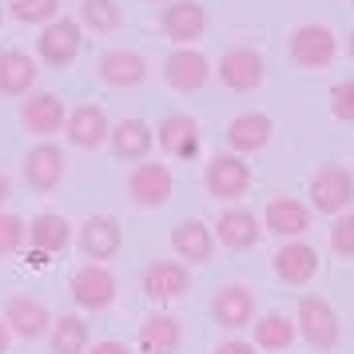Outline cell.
<instances>
[{"mask_svg":"<svg viewBox=\"0 0 354 354\" xmlns=\"http://www.w3.org/2000/svg\"><path fill=\"white\" fill-rule=\"evenodd\" d=\"M310 211L319 215H342V211L354 207V176L342 167V163H326L310 176Z\"/></svg>","mask_w":354,"mask_h":354,"instance_id":"obj_1","label":"cell"},{"mask_svg":"<svg viewBox=\"0 0 354 354\" xmlns=\"http://www.w3.org/2000/svg\"><path fill=\"white\" fill-rule=\"evenodd\" d=\"M295 326H299V335H303L315 351H330V346H338V338H342L338 310L326 303V299H319V295H306L303 303H299Z\"/></svg>","mask_w":354,"mask_h":354,"instance_id":"obj_2","label":"cell"},{"mask_svg":"<svg viewBox=\"0 0 354 354\" xmlns=\"http://www.w3.org/2000/svg\"><path fill=\"white\" fill-rule=\"evenodd\" d=\"M171 192H176V179H171V167H167V163L140 160L136 167H131L128 195H131V203H136V207L156 211V207H163V203L171 199Z\"/></svg>","mask_w":354,"mask_h":354,"instance_id":"obj_3","label":"cell"},{"mask_svg":"<svg viewBox=\"0 0 354 354\" xmlns=\"http://www.w3.org/2000/svg\"><path fill=\"white\" fill-rule=\"evenodd\" d=\"M203 183H207V192L215 199L231 203V199H243V195L251 192V167L235 151H219V156H211L207 171H203Z\"/></svg>","mask_w":354,"mask_h":354,"instance_id":"obj_4","label":"cell"},{"mask_svg":"<svg viewBox=\"0 0 354 354\" xmlns=\"http://www.w3.org/2000/svg\"><path fill=\"white\" fill-rule=\"evenodd\" d=\"M80 20H68V17H56L52 24H44V32L36 36V52L48 68H68L76 56H80Z\"/></svg>","mask_w":354,"mask_h":354,"instance_id":"obj_5","label":"cell"},{"mask_svg":"<svg viewBox=\"0 0 354 354\" xmlns=\"http://www.w3.org/2000/svg\"><path fill=\"white\" fill-rule=\"evenodd\" d=\"M287 52L299 68H326L338 56V40L326 24H299L290 32Z\"/></svg>","mask_w":354,"mask_h":354,"instance_id":"obj_6","label":"cell"},{"mask_svg":"<svg viewBox=\"0 0 354 354\" xmlns=\"http://www.w3.org/2000/svg\"><path fill=\"white\" fill-rule=\"evenodd\" d=\"M72 299L80 310H108L115 303V274L104 263H84L72 274Z\"/></svg>","mask_w":354,"mask_h":354,"instance_id":"obj_7","label":"cell"},{"mask_svg":"<svg viewBox=\"0 0 354 354\" xmlns=\"http://www.w3.org/2000/svg\"><path fill=\"white\" fill-rule=\"evenodd\" d=\"M140 287H144V295L151 303H171V299H183L192 290V271L179 259H160V263H151L144 271Z\"/></svg>","mask_w":354,"mask_h":354,"instance_id":"obj_8","label":"cell"},{"mask_svg":"<svg viewBox=\"0 0 354 354\" xmlns=\"http://www.w3.org/2000/svg\"><path fill=\"white\" fill-rule=\"evenodd\" d=\"M267 80V60L255 48H231L219 60V84L231 92H255Z\"/></svg>","mask_w":354,"mask_h":354,"instance_id":"obj_9","label":"cell"},{"mask_svg":"<svg viewBox=\"0 0 354 354\" xmlns=\"http://www.w3.org/2000/svg\"><path fill=\"white\" fill-rule=\"evenodd\" d=\"M76 243H80V251L88 259L104 263V259L120 255V247H124V227H120L115 215H88L84 227H80V235H76Z\"/></svg>","mask_w":354,"mask_h":354,"instance_id":"obj_10","label":"cell"},{"mask_svg":"<svg viewBox=\"0 0 354 354\" xmlns=\"http://www.w3.org/2000/svg\"><path fill=\"white\" fill-rule=\"evenodd\" d=\"M160 28L176 44H192V40L207 32V8L199 0H171L160 12Z\"/></svg>","mask_w":354,"mask_h":354,"instance_id":"obj_11","label":"cell"},{"mask_svg":"<svg viewBox=\"0 0 354 354\" xmlns=\"http://www.w3.org/2000/svg\"><path fill=\"white\" fill-rule=\"evenodd\" d=\"M211 319L219 322L223 330H243L255 322V295L243 287V283H227L215 290L211 299Z\"/></svg>","mask_w":354,"mask_h":354,"instance_id":"obj_12","label":"cell"},{"mask_svg":"<svg viewBox=\"0 0 354 354\" xmlns=\"http://www.w3.org/2000/svg\"><path fill=\"white\" fill-rule=\"evenodd\" d=\"M274 274H279L287 287H306V283L319 274V251L303 239H287L274 251Z\"/></svg>","mask_w":354,"mask_h":354,"instance_id":"obj_13","label":"cell"},{"mask_svg":"<svg viewBox=\"0 0 354 354\" xmlns=\"http://www.w3.org/2000/svg\"><path fill=\"white\" fill-rule=\"evenodd\" d=\"M4 322H8L12 335L36 342V338L48 335L52 315H48V306L40 303V299H32V295H12V299L4 303Z\"/></svg>","mask_w":354,"mask_h":354,"instance_id":"obj_14","label":"cell"},{"mask_svg":"<svg viewBox=\"0 0 354 354\" xmlns=\"http://www.w3.org/2000/svg\"><path fill=\"white\" fill-rule=\"evenodd\" d=\"M64 131H68V144L72 147H84V151H92V147L108 144V112L96 108V104H80V108H72L64 115Z\"/></svg>","mask_w":354,"mask_h":354,"instance_id":"obj_15","label":"cell"},{"mask_svg":"<svg viewBox=\"0 0 354 354\" xmlns=\"http://www.w3.org/2000/svg\"><path fill=\"white\" fill-rule=\"evenodd\" d=\"M263 235V223H259L255 211L247 207H227L219 219H215V243L227 247V251H251Z\"/></svg>","mask_w":354,"mask_h":354,"instance_id":"obj_16","label":"cell"},{"mask_svg":"<svg viewBox=\"0 0 354 354\" xmlns=\"http://www.w3.org/2000/svg\"><path fill=\"white\" fill-rule=\"evenodd\" d=\"M207 76H211L207 56L195 52V48H179L163 60V80H167V88H176V92H199L207 84Z\"/></svg>","mask_w":354,"mask_h":354,"instance_id":"obj_17","label":"cell"},{"mask_svg":"<svg viewBox=\"0 0 354 354\" xmlns=\"http://www.w3.org/2000/svg\"><path fill=\"white\" fill-rule=\"evenodd\" d=\"M64 151L56 144H40L24 156V183L32 192H56L60 179H64Z\"/></svg>","mask_w":354,"mask_h":354,"instance_id":"obj_18","label":"cell"},{"mask_svg":"<svg viewBox=\"0 0 354 354\" xmlns=\"http://www.w3.org/2000/svg\"><path fill=\"white\" fill-rule=\"evenodd\" d=\"M96 76L108 84V88H136V84L147 80V60L131 48H112V52L100 56Z\"/></svg>","mask_w":354,"mask_h":354,"instance_id":"obj_19","label":"cell"},{"mask_svg":"<svg viewBox=\"0 0 354 354\" xmlns=\"http://www.w3.org/2000/svg\"><path fill=\"white\" fill-rule=\"evenodd\" d=\"M310 215H315V211L306 207L303 199L279 195V199H271L267 211H263V227L274 231V235H283V239H299V235L310 231Z\"/></svg>","mask_w":354,"mask_h":354,"instance_id":"obj_20","label":"cell"},{"mask_svg":"<svg viewBox=\"0 0 354 354\" xmlns=\"http://www.w3.org/2000/svg\"><path fill=\"white\" fill-rule=\"evenodd\" d=\"M271 115L263 112H243L235 115L231 124H227V144H231V151L235 156H251V151H263V147L271 144Z\"/></svg>","mask_w":354,"mask_h":354,"instance_id":"obj_21","label":"cell"},{"mask_svg":"<svg viewBox=\"0 0 354 354\" xmlns=\"http://www.w3.org/2000/svg\"><path fill=\"white\" fill-rule=\"evenodd\" d=\"M215 231H211L203 219H183V223H176V231H171V251H176L183 263H211V255H215Z\"/></svg>","mask_w":354,"mask_h":354,"instance_id":"obj_22","label":"cell"},{"mask_svg":"<svg viewBox=\"0 0 354 354\" xmlns=\"http://www.w3.org/2000/svg\"><path fill=\"white\" fill-rule=\"evenodd\" d=\"M160 147L171 160H195L199 156V124L183 112L163 115L160 120Z\"/></svg>","mask_w":354,"mask_h":354,"instance_id":"obj_23","label":"cell"},{"mask_svg":"<svg viewBox=\"0 0 354 354\" xmlns=\"http://www.w3.org/2000/svg\"><path fill=\"white\" fill-rule=\"evenodd\" d=\"M20 120L36 136H56V131L64 128V100L56 96V92H32L20 104Z\"/></svg>","mask_w":354,"mask_h":354,"instance_id":"obj_24","label":"cell"},{"mask_svg":"<svg viewBox=\"0 0 354 354\" xmlns=\"http://www.w3.org/2000/svg\"><path fill=\"white\" fill-rule=\"evenodd\" d=\"M108 144H112L115 160L140 163V160H147V151L156 144V131L147 128L144 120H120V124L108 131Z\"/></svg>","mask_w":354,"mask_h":354,"instance_id":"obj_25","label":"cell"},{"mask_svg":"<svg viewBox=\"0 0 354 354\" xmlns=\"http://www.w3.org/2000/svg\"><path fill=\"white\" fill-rule=\"evenodd\" d=\"M36 76H40V68L28 52H0V96H28L36 88Z\"/></svg>","mask_w":354,"mask_h":354,"instance_id":"obj_26","label":"cell"},{"mask_svg":"<svg viewBox=\"0 0 354 354\" xmlns=\"http://www.w3.org/2000/svg\"><path fill=\"white\" fill-rule=\"evenodd\" d=\"M28 239H32V251L40 255L36 263H44V255H60L72 243V223L64 215H56V211H40L32 219V227H28Z\"/></svg>","mask_w":354,"mask_h":354,"instance_id":"obj_27","label":"cell"},{"mask_svg":"<svg viewBox=\"0 0 354 354\" xmlns=\"http://www.w3.org/2000/svg\"><path fill=\"white\" fill-rule=\"evenodd\" d=\"M183 346V326L176 315H147L140 322V351L144 354H176Z\"/></svg>","mask_w":354,"mask_h":354,"instance_id":"obj_28","label":"cell"},{"mask_svg":"<svg viewBox=\"0 0 354 354\" xmlns=\"http://www.w3.org/2000/svg\"><path fill=\"white\" fill-rule=\"evenodd\" d=\"M251 330H255V351H290L295 346V338H299V326H295V319L290 315H279V310H271V315H263V319L251 322Z\"/></svg>","mask_w":354,"mask_h":354,"instance_id":"obj_29","label":"cell"},{"mask_svg":"<svg viewBox=\"0 0 354 354\" xmlns=\"http://www.w3.org/2000/svg\"><path fill=\"white\" fill-rule=\"evenodd\" d=\"M48 330H52L48 335L52 354H84L88 351V322L80 315H60Z\"/></svg>","mask_w":354,"mask_h":354,"instance_id":"obj_30","label":"cell"},{"mask_svg":"<svg viewBox=\"0 0 354 354\" xmlns=\"http://www.w3.org/2000/svg\"><path fill=\"white\" fill-rule=\"evenodd\" d=\"M80 24L96 32H115L124 24V8L115 0H80Z\"/></svg>","mask_w":354,"mask_h":354,"instance_id":"obj_31","label":"cell"},{"mask_svg":"<svg viewBox=\"0 0 354 354\" xmlns=\"http://www.w3.org/2000/svg\"><path fill=\"white\" fill-rule=\"evenodd\" d=\"M8 17L20 24H52L60 17V0H8Z\"/></svg>","mask_w":354,"mask_h":354,"instance_id":"obj_32","label":"cell"},{"mask_svg":"<svg viewBox=\"0 0 354 354\" xmlns=\"http://www.w3.org/2000/svg\"><path fill=\"white\" fill-rule=\"evenodd\" d=\"M28 239V223L20 219V215H8V211H0V259L4 255H17L20 247Z\"/></svg>","mask_w":354,"mask_h":354,"instance_id":"obj_33","label":"cell"},{"mask_svg":"<svg viewBox=\"0 0 354 354\" xmlns=\"http://www.w3.org/2000/svg\"><path fill=\"white\" fill-rule=\"evenodd\" d=\"M330 251L342 255V259H354V211L335 215V227H330Z\"/></svg>","mask_w":354,"mask_h":354,"instance_id":"obj_34","label":"cell"},{"mask_svg":"<svg viewBox=\"0 0 354 354\" xmlns=\"http://www.w3.org/2000/svg\"><path fill=\"white\" fill-rule=\"evenodd\" d=\"M330 112H335V120H342V124H354V80L335 84V92H330Z\"/></svg>","mask_w":354,"mask_h":354,"instance_id":"obj_35","label":"cell"},{"mask_svg":"<svg viewBox=\"0 0 354 354\" xmlns=\"http://www.w3.org/2000/svg\"><path fill=\"white\" fill-rule=\"evenodd\" d=\"M215 354H259V351H255V342H247V338H223L215 346Z\"/></svg>","mask_w":354,"mask_h":354,"instance_id":"obj_36","label":"cell"},{"mask_svg":"<svg viewBox=\"0 0 354 354\" xmlns=\"http://www.w3.org/2000/svg\"><path fill=\"white\" fill-rule=\"evenodd\" d=\"M84 354H131L128 342H115V338H108V342H96V346H88Z\"/></svg>","mask_w":354,"mask_h":354,"instance_id":"obj_37","label":"cell"},{"mask_svg":"<svg viewBox=\"0 0 354 354\" xmlns=\"http://www.w3.org/2000/svg\"><path fill=\"white\" fill-rule=\"evenodd\" d=\"M8 195H12V183H8V176H4V171H0V207L8 203Z\"/></svg>","mask_w":354,"mask_h":354,"instance_id":"obj_38","label":"cell"},{"mask_svg":"<svg viewBox=\"0 0 354 354\" xmlns=\"http://www.w3.org/2000/svg\"><path fill=\"white\" fill-rule=\"evenodd\" d=\"M8 342H12V330H8V322L0 319V354L8 351Z\"/></svg>","mask_w":354,"mask_h":354,"instance_id":"obj_39","label":"cell"},{"mask_svg":"<svg viewBox=\"0 0 354 354\" xmlns=\"http://www.w3.org/2000/svg\"><path fill=\"white\" fill-rule=\"evenodd\" d=\"M351 56H354V32H351Z\"/></svg>","mask_w":354,"mask_h":354,"instance_id":"obj_40","label":"cell"},{"mask_svg":"<svg viewBox=\"0 0 354 354\" xmlns=\"http://www.w3.org/2000/svg\"><path fill=\"white\" fill-rule=\"evenodd\" d=\"M0 20H4V4H0Z\"/></svg>","mask_w":354,"mask_h":354,"instance_id":"obj_41","label":"cell"},{"mask_svg":"<svg viewBox=\"0 0 354 354\" xmlns=\"http://www.w3.org/2000/svg\"><path fill=\"white\" fill-rule=\"evenodd\" d=\"M156 4H163V0H156Z\"/></svg>","mask_w":354,"mask_h":354,"instance_id":"obj_42","label":"cell"}]
</instances>
